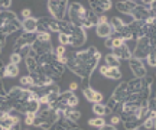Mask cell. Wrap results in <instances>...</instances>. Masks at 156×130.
<instances>
[{"instance_id": "cell-33", "label": "cell", "mask_w": 156, "mask_h": 130, "mask_svg": "<svg viewBox=\"0 0 156 130\" xmlns=\"http://www.w3.org/2000/svg\"><path fill=\"white\" fill-rule=\"evenodd\" d=\"M58 40H59V45L62 46L69 45V36L67 33H58Z\"/></svg>"}, {"instance_id": "cell-24", "label": "cell", "mask_w": 156, "mask_h": 130, "mask_svg": "<svg viewBox=\"0 0 156 130\" xmlns=\"http://www.w3.org/2000/svg\"><path fill=\"white\" fill-rule=\"evenodd\" d=\"M93 113H94L97 117H104V116H106V106H103L101 103L93 104Z\"/></svg>"}, {"instance_id": "cell-21", "label": "cell", "mask_w": 156, "mask_h": 130, "mask_svg": "<svg viewBox=\"0 0 156 130\" xmlns=\"http://www.w3.org/2000/svg\"><path fill=\"white\" fill-rule=\"evenodd\" d=\"M26 68H28L29 74L30 72H36L39 69V62H38V58H34V57H29L26 55Z\"/></svg>"}, {"instance_id": "cell-39", "label": "cell", "mask_w": 156, "mask_h": 130, "mask_svg": "<svg viewBox=\"0 0 156 130\" xmlns=\"http://www.w3.org/2000/svg\"><path fill=\"white\" fill-rule=\"evenodd\" d=\"M122 120H120V117L117 116V114H113L112 116V119H110V125L112 126H116V125H119Z\"/></svg>"}, {"instance_id": "cell-31", "label": "cell", "mask_w": 156, "mask_h": 130, "mask_svg": "<svg viewBox=\"0 0 156 130\" xmlns=\"http://www.w3.org/2000/svg\"><path fill=\"white\" fill-rule=\"evenodd\" d=\"M36 40H39V42H51V33L49 32H38L36 33Z\"/></svg>"}, {"instance_id": "cell-37", "label": "cell", "mask_w": 156, "mask_h": 130, "mask_svg": "<svg viewBox=\"0 0 156 130\" xmlns=\"http://www.w3.org/2000/svg\"><path fill=\"white\" fill-rule=\"evenodd\" d=\"M155 104H156V97L151 96L149 98H147V108H149V111L155 110Z\"/></svg>"}, {"instance_id": "cell-23", "label": "cell", "mask_w": 156, "mask_h": 130, "mask_svg": "<svg viewBox=\"0 0 156 130\" xmlns=\"http://www.w3.org/2000/svg\"><path fill=\"white\" fill-rule=\"evenodd\" d=\"M106 78H108V79H120L122 78V71H120V68L108 67L107 68Z\"/></svg>"}, {"instance_id": "cell-41", "label": "cell", "mask_w": 156, "mask_h": 130, "mask_svg": "<svg viewBox=\"0 0 156 130\" xmlns=\"http://www.w3.org/2000/svg\"><path fill=\"white\" fill-rule=\"evenodd\" d=\"M30 15H32V10H30V9H23L22 10V16L25 17V19H29Z\"/></svg>"}, {"instance_id": "cell-28", "label": "cell", "mask_w": 156, "mask_h": 130, "mask_svg": "<svg viewBox=\"0 0 156 130\" xmlns=\"http://www.w3.org/2000/svg\"><path fill=\"white\" fill-rule=\"evenodd\" d=\"M20 87H23V88H34V79L30 78L29 75L20 77Z\"/></svg>"}, {"instance_id": "cell-27", "label": "cell", "mask_w": 156, "mask_h": 130, "mask_svg": "<svg viewBox=\"0 0 156 130\" xmlns=\"http://www.w3.org/2000/svg\"><path fill=\"white\" fill-rule=\"evenodd\" d=\"M95 3L98 5V7L101 9L103 13L106 10H110L113 7V2H110V0H95Z\"/></svg>"}, {"instance_id": "cell-22", "label": "cell", "mask_w": 156, "mask_h": 130, "mask_svg": "<svg viewBox=\"0 0 156 130\" xmlns=\"http://www.w3.org/2000/svg\"><path fill=\"white\" fill-rule=\"evenodd\" d=\"M122 106H123V103L114 100L113 97H110V100H108V101H107V104H106V107H108L110 110H112V113H116L117 116H119V114H120V111H122Z\"/></svg>"}, {"instance_id": "cell-16", "label": "cell", "mask_w": 156, "mask_h": 130, "mask_svg": "<svg viewBox=\"0 0 156 130\" xmlns=\"http://www.w3.org/2000/svg\"><path fill=\"white\" fill-rule=\"evenodd\" d=\"M58 127H61V129H64V130H77V129H80V126H78L77 121L65 119V117H61V119L58 120Z\"/></svg>"}, {"instance_id": "cell-44", "label": "cell", "mask_w": 156, "mask_h": 130, "mask_svg": "<svg viewBox=\"0 0 156 130\" xmlns=\"http://www.w3.org/2000/svg\"><path fill=\"white\" fill-rule=\"evenodd\" d=\"M5 44H6V36H5V35L0 33V49H2V48L5 46Z\"/></svg>"}, {"instance_id": "cell-5", "label": "cell", "mask_w": 156, "mask_h": 130, "mask_svg": "<svg viewBox=\"0 0 156 130\" xmlns=\"http://www.w3.org/2000/svg\"><path fill=\"white\" fill-rule=\"evenodd\" d=\"M68 36H69V45L73 48H80L85 42V30L80 26H75L71 22H69V29H68Z\"/></svg>"}, {"instance_id": "cell-35", "label": "cell", "mask_w": 156, "mask_h": 130, "mask_svg": "<svg viewBox=\"0 0 156 130\" xmlns=\"http://www.w3.org/2000/svg\"><path fill=\"white\" fill-rule=\"evenodd\" d=\"M146 61H147V64L151 65V67H156V52L152 51L147 57H146Z\"/></svg>"}, {"instance_id": "cell-32", "label": "cell", "mask_w": 156, "mask_h": 130, "mask_svg": "<svg viewBox=\"0 0 156 130\" xmlns=\"http://www.w3.org/2000/svg\"><path fill=\"white\" fill-rule=\"evenodd\" d=\"M10 62L15 64V65H19V64L22 62V55L17 54V52H12L10 54Z\"/></svg>"}, {"instance_id": "cell-7", "label": "cell", "mask_w": 156, "mask_h": 130, "mask_svg": "<svg viewBox=\"0 0 156 130\" xmlns=\"http://www.w3.org/2000/svg\"><path fill=\"white\" fill-rule=\"evenodd\" d=\"M129 67L132 69V72L134 74V78H143L145 75H147L146 67L143 65V62L140 59H136V58L132 57L129 59Z\"/></svg>"}, {"instance_id": "cell-19", "label": "cell", "mask_w": 156, "mask_h": 130, "mask_svg": "<svg viewBox=\"0 0 156 130\" xmlns=\"http://www.w3.org/2000/svg\"><path fill=\"white\" fill-rule=\"evenodd\" d=\"M17 75H19V67L17 65L12 62L5 65V78H15Z\"/></svg>"}, {"instance_id": "cell-4", "label": "cell", "mask_w": 156, "mask_h": 130, "mask_svg": "<svg viewBox=\"0 0 156 130\" xmlns=\"http://www.w3.org/2000/svg\"><path fill=\"white\" fill-rule=\"evenodd\" d=\"M48 12L52 19L55 20H64L65 13H67V7H68V2L65 0H49L46 3Z\"/></svg>"}, {"instance_id": "cell-9", "label": "cell", "mask_w": 156, "mask_h": 130, "mask_svg": "<svg viewBox=\"0 0 156 130\" xmlns=\"http://www.w3.org/2000/svg\"><path fill=\"white\" fill-rule=\"evenodd\" d=\"M30 49L36 54V57H41L44 54H48V52L54 51L51 42H39V40H35L34 44H32V46H30Z\"/></svg>"}, {"instance_id": "cell-12", "label": "cell", "mask_w": 156, "mask_h": 130, "mask_svg": "<svg viewBox=\"0 0 156 130\" xmlns=\"http://www.w3.org/2000/svg\"><path fill=\"white\" fill-rule=\"evenodd\" d=\"M112 54L116 58H119L120 61H129V59L132 58V52H130V49H129V46L126 45V44H123L122 46H119V48H116V49H113Z\"/></svg>"}, {"instance_id": "cell-34", "label": "cell", "mask_w": 156, "mask_h": 130, "mask_svg": "<svg viewBox=\"0 0 156 130\" xmlns=\"http://www.w3.org/2000/svg\"><path fill=\"white\" fill-rule=\"evenodd\" d=\"M36 117L35 113H26L25 114V125L26 126H34V120Z\"/></svg>"}, {"instance_id": "cell-29", "label": "cell", "mask_w": 156, "mask_h": 130, "mask_svg": "<svg viewBox=\"0 0 156 130\" xmlns=\"http://www.w3.org/2000/svg\"><path fill=\"white\" fill-rule=\"evenodd\" d=\"M88 125L93 126V127L100 129V127H103V126L106 125V121H104V119H103V117H94V119H90L88 120Z\"/></svg>"}, {"instance_id": "cell-17", "label": "cell", "mask_w": 156, "mask_h": 130, "mask_svg": "<svg viewBox=\"0 0 156 130\" xmlns=\"http://www.w3.org/2000/svg\"><path fill=\"white\" fill-rule=\"evenodd\" d=\"M110 26H112V29H113V32H114V33H120V32H122L123 29L126 28V22H124V20H123V19H120V17H112V19H110Z\"/></svg>"}, {"instance_id": "cell-8", "label": "cell", "mask_w": 156, "mask_h": 130, "mask_svg": "<svg viewBox=\"0 0 156 130\" xmlns=\"http://www.w3.org/2000/svg\"><path fill=\"white\" fill-rule=\"evenodd\" d=\"M129 90H127V83L124 81V83H120V84L116 87V90L113 91V98L114 100H117V101H120V103H124L126 100H127V97H129Z\"/></svg>"}, {"instance_id": "cell-49", "label": "cell", "mask_w": 156, "mask_h": 130, "mask_svg": "<svg viewBox=\"0 0 156 130\" xmlns=\"http://www.w3.org/2000/svg\"><path fill=\"white\" fill-rule=\"evenodd\" d=\"M25 130H28V129H25Z\"/></svg>"}, {"instance_id": "cell-1", "label": "cell", "mask_w": 156, "mask_h": 130, "mask_svg": "<svg viewBox=\"0 0 156 130\" xmlns=\"http://www.w3.org/2000/svg\"><path fill=\"white\" fill-rule=\"evenodd\" d=\"M61 117L62 116L59 110H55V108H51L49 106H46L45 110H42V111H39L36 114V117L34 120V126L41 127V129H44V130H48L55 123H58V120L61 119Z\"/></svg>"}, {"instance_id": "cell-48", "label": "cell", "mask_w": 156, "mask_h": 130, "mask_svg": "<svg viewBox=\"0 0 156 130\" xmlns=\"http://www.w3.org/2000/svg\"><path fill=\"white\" fill-rule=\"evenodd\" d=\"M2 12H3V10H0V15H2Z\"/></svg>"}, {"instance_id": "cell-50", "label": "cell", "mask_w": 156, "mask_h": 130, "mask_svg": "<svg viewBox=\"0 0 156 130\" xmlns=\"http://www.w3.org/2000/svg\"><path fill=\"white\" fill-rule=\"evenodd\" d=\"M0 51H2V49H0Z\"/></svg>"}, {"instance_id": "cell-43", "label": "cell", "mask_w": 156, "mask_h": 130, "mask_svg": "<svg viewBox=\"0 0 156 130\" xmlns=\"http://www.w3.org/2000/svg\"><path fill=\"white\" fill-rule=\"evenodd\" d=\"M107 68H108L107 65H101V67H100V74L103 75V77H106V74H107Z\"/></svg>"}, {"instance_id": "cell-47", "label": "cell", "mask_w": 156, "mask_h": 130, "mask_svg": "<svg viewBox=\"0 0 156 130\" xmlns=\"http://www.w3.org/2000/svg\"><path fill=\"white\" fill-rule=\"evenodd\" d=\"M107 114H112V110H110L108 107H106V116H107Z\"/></svg>"}, {"instance_id": "cell-25", "label": "cell", "mask_w": 156, "mask_h": 130, "mask_svg": "<svg viewBox=\"0 0 156 130\" xmlns=\"http://www.w3.org/2000/svg\"><path fill=\"white\" fill-rule=\"evenodd\" d=\"M106 65H107V67L120 68V59H119V58H116L113 54H108V55H106Z\"/></svg>"}, {"instance_id": "cell-26", "label": "cell", "mask_w": 156, "mask_h": 130, "mask_svg": "<svg viewBox=\"0 0 156 130\" xmlns=\"http://www.w3.org/2000/svg\"><path fill=\"white\" fill-rule=\"evenodd\" d=\"M142 125L140 120H132V121H123V126L126 130H137Z\"/></svg>"}, {"instance_id": "cell-18", "label": "cell", "mask_w": 156, "mask_h": 130, "mask_svg": "<svg viewBox=\"0 0 156 130\" xmlns=\"http://www.w3.org/2000/svg\"><path fill=\"white\" fill-rule=\"evenodd\" d=\"M97 35L100 36V38H110L113 35V29L110 26V23H103V25H97Z\"/></svg>"}, {"instance_id": "cell-46", "label": "cell", "mask_w": 156, "mask_h": 130, "mask_svg": "<svg viewBox=\"0 0 156 130\" xmlns=\"http://www.w3.org/2000/svg\"><path fill=\"white\" fill-rule=\"evenodd\" d=\"M0 96H6L5 90H3V85H2V79H0Z\"/></svg>"}, {"instance_id": "cell-2", "label": "cell", "mask_w": 156, "mask_h": 130, "mask_svg": "<svg viewBox=\"0 0 156 130\" xmlns=\"http://www.w3.org/2000/svg\"><path fill=\"white\" fill-rule=\"evenodd\" d=\"M155 42L156 39H149V38H139L137 42H136V49L132 54V57L136 58V59H146V57L151 54L152 51H155Z\"/></svg>"}, {"instance_id": "cell-14", "label": "cell", "mask_w": 156, "mask_h": 130, "mask_svg": "<svg viewBox=\"0 0 156 130\" xmlns=\"http://www.w3.org/2000/svg\"><path fill=\"white\" fill-rule=\"evenodd\" d=\"M134 6H136V3L134 2H117L116 3V9L120 13H124V15H130L132 12H133Z\"/></svg>"}, {"instance_id": "cell-13", "label": "cell", "mask_w": 156, "mask_h": 130, "mask_svg": "<svg viewBox=\"0 0 156 130\" xmlns=\"http://www.w3.org/2000/svg\"><path fill=\"white\" fill-rule=\"evenodd\" d=\"M22 29L25 33H36L38 32V19L35 17H29V19H23Z\"/></svg>"}, {"instance_id": "cell-36", "label": "cell", "mask_w": 156, "mask_h": 130, "mask_svg": "<svg viewBox=\"0 0 156 130\" xmlns=\"http://www.w3.org/2000/svg\"><path fill=\"white\" fill-rule=\"evenodd\" d=\"M54 52H55L56 57H62V55H65V54H67V49H65V46L58 45L55 49H54Z\"/></svg>"}, {"instance_id": "cell-6", "label": "cell", "mask_w": 156, "mask_h": 130, "mask_svg": "<svg viewBox=\"0 0 156 130\" xmlns=\"http://www.w3.org/2000/svg\"><path fill=\"white\" fill-rule=\"evenodd\" d=\"M35 40H36V33H25L23 32L16 39V42H15V52L22 55V49L30 48Z\"/></svg>"}, {"instance_id": "cell-40", "label": "cell", "mask_w": 156, "mask_h": 130, "mask_svg": "<svg viewBox=\"0 0 156 130\" xmlns=\"http://www.w3.org/2000/svg\"><path fill=\"white\" fill-rule=\"evenodd\" d=\"M108 20H107V16L106 15H101V16H98V19H97V25H103V23H107Z\"/></svg>"}, {"instance_id": "cell-15", "label": "cell", "mask_w": 156, "mask_h": 130, "mask_svg": "<svg viewBox=\"0 0 156 130\" xmlns=\"http://www.w3.org/2000/svg\"><path fill=\"white\" fill-rule=\"evenodd\" d=\"M61 116L62 117H65V119L77 121L78 119H81V111H78L77 108H74V107H68V108H64V110H62Z\"/></svg>"}, {"instance_id": "cell-38", "label": "cell", "mask_w": 156, "mask_h": 130, "mask_svg": "<svg viewBox=\"0 0 156 130\" xmlns=\"http://www.w3.org/2000/svg\"><path fill=\"white\" fill-rule=\"evenodd\" d=\"M12 6L10 0H0V10H7Z\"/></svg>"}, {"instance_id": "cell-20", "label": "cell", "mask_w": 156, "mask_h": 130, "mask_svg": "<svg viewBox=\"0 0 156 130\" xmlns=\"http://www.w3.org/2000/svg\"><path fill=\"white\" fill-rule=\"evenodd\" d=\"M104 44H106V46L108 49H116V48H119V46H122L123 44H124V40H123L120 36L114 35L113 38H107V40Z\"/></svg>"}, {"instance_id": "cell-11", "label": "cell", "mask_w": 156, "mask_h": 130, "mask_svg": "<svg viewBox=\"0 0 156 130\" xmlns=\"http://www.w3.org/2000/svg\"><path fill=\"white\" fill-rule=\"evenodd\" d=\"M84 96H85V98L88 100V101H91L93 104H95V103H101L103 101V98H104V96L101 94L100 91H95L93 90L91 87H85L83 90Z\"/></svg>"}, {"instance_id": "cell-42", "label": "cell", "mask_w": 156, "mask_h": 130, "mask_svg": "<svg viewBox=\"0 0 156 130\" xmlns=\"http://www.w3.org/2000/svg\"><path fill=\"white\" fill-rule=\"evenodd\" d=\"M98 130H117L116 126H112V125H104L103 127H100Z\"/></svg>"}, {"instance_id": "cell-30", "label": "cell", "mask_w": 156, "mask_h": 130, "mask_svg": "<svg viewBox=\"0 0 156 130\" xmlns=\"http://www.w3.org/2000/svg\"><path fill=\"white\" fill-rule=\"evenodd\" d=\"M155 123H156V117H151V116H147L143 121V127L147 130H153L155 129Z\"/></svg>"}, {"instance_id": "cell-10", "label": "cell", "mask_w": 156, "mask_h": 130, "mask_svg": "<svg viewBox=\"0 0 156 130\" xmlns=\"http://www.w3.org/2000/svg\"><path fill=\"white\" fill-rule=\"evenodd\" d=\"M126 83H127V90L130 94H140L145 88L143 78H133L130 81H126Z\"/></svg>"}, {"instance_id": "cell-45", "label": "cell", "mask_w": 156, "mask_h": 130, "mask_svg": "<svg viewBox=\"0 0 156 130\" xmlns=\"http://www.w3.org/2000/svg\"><path fill=\"white\" fill-rule=\"evenodd\" d=\"M77 88H78V84H77V83H71V84H69V91H73V93H74V91L77 90Z\"/></svg>"}, {"instance_id": "cell-3", "label": "cell", "mask_w": 156, "mask_h": 130, "mask_svg": "<svg viewBox=\"0 0 156 130\" xmlns=\"http://www.w3.org/2000/svg\"><path fill=\"white\" fill-rule=\"evenodd\" d=\"M67 13H68V16H69V22L74 23L75 26H80L81 22L87 16V9L81 3L74 2V3H68Z\"/></svg>"}]
</instances>
